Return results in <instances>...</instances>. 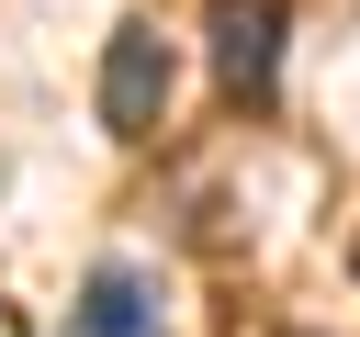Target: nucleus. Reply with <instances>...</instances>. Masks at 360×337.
Masks as SVG:
<instances>
[{
	"label": "nucleus",
	"instance_id": "f257e3e1",
	"mask_svg": "<svg viewBox=\"0 0 360 337\" xmlns=\"http://www.w3.org/2000/svg\"><path fill=\"white\" fill-rule=\"evenodd\" d=\"M158 112H169V45H158V22H112V45H101V124L135 146V135H158Z\"/></svg>",
	"mask_w": 360,
	"mask_h": 337
},
{
	"label": "nucleus",
	"instance_id": "f03ea898",
	"mask_svg": "<svg viewBox=\"0 0 360 337\" xmlns=\"http://www.w3.org/2000/svg\"><path fill=\"white\" fill-rule=\"evenodd\" d=\"M214 79H225V101H270V79H281V0H214Z\"/></svg>",
	"mask_w": 360,
	"mask_h": 337
},
{
	"label": "nucleus",
	"instance_id": "7ed1b4c3",
	"mask_svg": "<svg viewBox=\"0 0 360 337\" xmlns=\"http://www.w3.org/2000/svg\"><path fill=\"white\" fill-rule=\"evenodd\" d=\"M79 337H169L158 281H146V270H124V258H101V270L79 281Z\"/></svg>",
	"mask_w": 360,
	"mask_h": 337
},
{
	"label": "nucleus",
	"instance_id": "20e7f679",
	"mask_svg": "<svg viewBox=\"0 0 360 337\" xmlns=\"http://www.w3.org/2000/svg\"><path fill=\"white\" fill-rule=\"evenodd\" d=\"M0 337H34V326H22V303H0Z\"/></svg>",
	"mask_w": 360,
	"mask_h": 337
},
{
	"label": "nucleus",
	"instance_id": "39448f33",
	"mask_svg": "<svg viewBox=\"0 0 360 337\" xmlns=\"http://www.w3.org/2000/svg\"><path fill=\"white\" fill-rule=\"evenodd\" d=\"M349 281H360V236H349Z\"/></svg>",
	"mask_w": 360,
	"mask_h": 337
}]
</instances>
